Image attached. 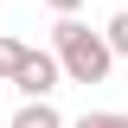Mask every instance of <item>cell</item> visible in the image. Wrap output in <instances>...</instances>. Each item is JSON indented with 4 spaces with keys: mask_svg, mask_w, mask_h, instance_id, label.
I'll use <instances>...</instances> for the list:
<instances>
[{
    "mask_svg": "<svg viewBox=\"0 0 128 128\" xmlns=\"http://www.w3.org/2000/svg\"><path fill=\"white\" fill-rule=\"evenodd\" d=\"M19 90H26V102H51V90H58L64 83V70H58V58H51V51H32L26 64H19Z\"/></svg>",
    "mask_w": 128,
    "mask_h": 128,
    "instance_id": "obj_2",
    "label": "cell"
},
{
    "mask_svg": "<svg viewBox=\"0 0 128 128\" xmlns=\"http://www.w3.org/2000/svg\"><path fill=\"white\" fill-rule=\"evenodd\" d=\"M26 58H32V45H26V38H0V83H13Z\"/></svg>",
    "mask_w": 128,
    "mask_h": 128,
    "instance_id": "obj_3",
    "label": "cell"
},
{
    "mask_svg": "<svg viewBox=\"0 0 128 128\" xmlns=\"http://www.w3.org/2000/svg\"><path fill=\"white\" fill-rule=\"evenodd\" d=\"M13 128H64V115L51 109V102H26V109L13 115Z\"/></svg>",
    "mask_w": 128,
    "mask_h": 128,
    "instance_id": "obj_4",
    "label": "cell"
},
{
    "mask_svg": "<svg viewBox=\"0 0 128 128\" xmlns=\"http://www.w3.org/2000/svg\"><path fill=\"white\" fill-rule=\"evenodd\" d=\"M77 128H128V115H122V109H83Z\"/></svg>",
    "mask_w": 128,
    "mask_h": 128,
    "instance_id": "obj_6",
    "label": "cell"
},
{
    "mask_svg": "<svg viewBox=\"0 0 128 128\" xmlns=\"http://www.w3.org/2000/svg\"><path fill=\"white\" fill-rule=\"evenodd\" d=\"M51 58H58L64 83H102V77L115 70L109 38H102V32H90L83 19H58V26H51Z\"/></svg>",
    "mask_w": 128,
    "mask_h": 128,
    "instance_id": "obj_1",
    "label": "cell"
},
{
    "mask_svg": "<svg viewBox=\"0 0 128 128\" xmlns=\"http://www.w3.org/2000/svg\"><path fill=\"white\" fill-rule=\"evenodd\" d=\"M102 38H109V51H115V58H128V6L109 19V26H102Z\"/></svg>",
    "mask_w": 128,
    "mask_h": 128,
    "instance_id": "obj_5",
    "label": "cell"
},
{
    "mask_svg": "<svg viewBox=\"0 0 128 128\" xmlns=\"http://www.w3.org/2000/svg\"><path fill=\"white\" fill-rule=\"evenodd\" d=\"M45 6H51L58 19H77V6H83V0H45Z\"/></svg>",
    "mask_w": 128,
    "mask_h": 128,
    "instance_id": "obj_7",
    "label": "cell"
}]
</instances>
